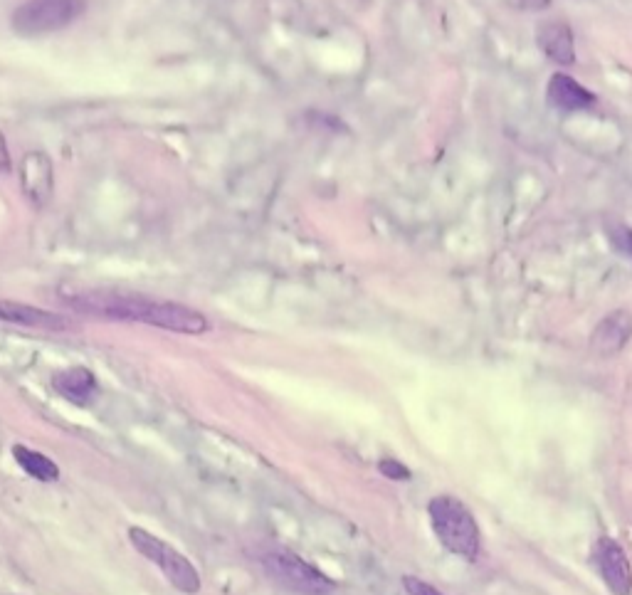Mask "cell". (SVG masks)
<instances>
[{"mask_svg": "<svg viewBox=\"0 0 632 595\" xmlns=\"http://www.w3.org/2000/svg\"><path fill=\"white\" fill-rule=\"evenodd\" d=\"M70 309L89 317L112 321H139V324L156 326V329L178 331V334H205L208 319L191 307L161 299L141 297V294L124 292H84L65 299Z\"/></svg>", "mask_w": 632, "mask_h": 595, "instance_id": "1", "label": "cell"}, {"mask_svg": "<svg viewBox=\"0 0 632 595\" xmlns=\"http://www.w3.org/2000/svg\"><path fill=\"white\" fill-rule=\"evenodd\" d=\"M430 521H433V531L442 546L450 554L474 561L482 549V536H479V526L474 521V514L467 509L462 499L452 497V494H440L430 502L428 507Z\"/></svg>", "mask_w": 632, "mask_h": 595, "instance_id": "2", "label": "cell"}, {"mask_svg": "<svg viewBox=\"0 0 632 595\" xmlns=\"http://www.w3.org/2000/svg\"><path fill=\"white\" fill-rule=\"evenodd\" d=\"M260 558L267 576L279 583L284 591L297 595H331L336 591V583L329 576H324L319 568L292 551L267 549Z\"/></svg>", "mask_w": 632, "mask_h": 595, "instance_id": "3", "label": "cell"}, {"mask_svg": "<svg viewBox=\"0 0 632 595\" xmlns=\"http://www.w3.org/2000/svg\"><path fill=\"white\" fill-rule=\"evenodd\" d=\"M129 541L146 561L156 563V566L161 568V573L171 581V586L176 588V591L186 595H196L200 591L198 568L193 566L181 551L173 549L171 544L161 541L158 536L151 534V531L139 529V526H131Z\"/></svg>", "mask_w": 632, "mask_h": 595, "instance_id": "4", "label": "cell"}, {"mask_svg": "<svg viewBox=\"0 0 632 595\" xmlns=\"http://www.w3.org/2000/svg\"><path fill=\"white\" fill-rule=\"evenodd\" d=\"M87 10V0H25L15 8L10 25L18 35L38 38L57 33L79 20Z\"/></svg>", "mask_w": 632, "mask_h": 595, "instance_id": "5", "label": "cell"}, {"mask_svg": "<svg viewBox=\"0 0 632 595\" xmlns=\"http://www.w3.org/2000/svg\"><path fill=\"white\" fill-rule=\"evenodd\" d=\"M593 563L598 573L603 576L605 586L615 595H630L632 593V568L628 561V554L618 541L600 536L593 546Z\"/></svg>", "mask_w": 632, "mask_h": 595, "instance_id": "6", "label": "cell"}, {"mask_svg": "<svg viewBox=\"0 0 632 595\" xmlns=\"http://www.w3.org/2000/svg\"><path fill=\"white\" fill-rule=\"evenodd\" d=\"M632 339V314L628 309L608 314L600 319L591 336V351L598 358L618 356Z\"/></svg>", "mask_w": 632, "mask_h": 595, "instance_id": "7", "label": "cell"}, {"mask_svg": "<svg viewBox=\"0 0 632 595\" xmlns=\"http://www.w3.org/2000/svg\"><path fill=\"white\" fill-rule=\"evenodd\" d=\"M20 188L35 205H45L52 198V161L42 151H30L20 161Z\"/></svg>", "mask_w": 632, "mask_h": 595, "instance_id": "8", "label": "cell"}, {"mask_svg": "<svg viewBox=\"0 0 632 595\" xmlns=\"http://www.w3.org/2000/svg\"><path fill=\"white\" fill-rule=\"evenodd\" d=\"M0 321H5V324L28 326V329H42V331L72 329L70 319L60 317V314L45 312V309L30 307V304L13 302V299H0Z\"/></svg>", "mask_w": 632, "mask_h": 595, "instance_id": "9", "label": "cell"}, {"mask_svg": "<svg viewBox=\"0 0 632 595\" xmlns=\"http://www.w3.org/2000/svg\"><path fill=\"white\" fill-rule=\"evenodd\" d=\"M546 97H549L551 107L561 109V112H583V109H591L595 104V94L588 92L571 75H563V72L551 75L549 87H546Z\"/></svg>", "mask_w": 632, "mask_h": 595, "instance_id": "10", "label": "cell"}, {"mask_svg": "<svg viewBox=\"0 0 632 595\" xmlns=\"http://www.w3.org/2000/svg\"><path fill=\"white\" fill-rule=\"evenodd\" d=\"M52 388L60 393L62 398L70 400V403L79 405V408H87L94 398H97V378L89 368H67V371L55 373L52 378Z\"/></svg>", "mask_w": 632, "mask_h": 595, "instance_id": "11", "label": "cell"}, {"mask_svg": "<svg viewBox=\"0 0 632 595\" xmlns=\"http://www.w3.org/2000/svg\"><path fill=\"white\" fill-rule=\"evenodd\" d=\"M536 40H539L541 52L556 65H573L576 62V40H573V30L566 23H558V20L544 23L536 33Z\"/></svg>", "mask_w": 632, "mask_h": 595, "instance_id": "12", "label": "cell"}, {"mask_svg": "<svg viewBox=\"0 0 632 595\" xmlns=\"http://www.w3.org/2000/svg\"><path fill=\"white\" fill-rule=\"evenodd\" d=\"M13 457L20 467H23L25 475H30L38 482H57L60 479V467L55 465V460H50L47 455H42L38 450H30L25 445L13 447Z\"/></svg>", "mask_w": 632, "mask_h": 595, "instance_id": "13", "label": "cell"}, {"mask_svg": "<svg viewBox=\"0 0 632 595\" xmlns=\"http://www.w3.org/2000/svg\"><path fill=\"white\" fill-rule=\"evenodd\" d=\"M605 233H608L610 245L632 262V228L623 223H608L605 225Z\"/></svg>", "mask_w": 632, "mask_h": 595, "instance_id": "14", "label": "cell"}, {"mask_svg": "<svg viewBox=\"0 0 632 595\" xmlns=\"http://www.w3.org/2000/svg\"><path fill=\"white\" fill-rule=\"evenodd\" d=\"M378 470H381V475H386L388 479H398V482H408L410 479L408 467L395 460V457H386V460L378 462Z\"/></svg>", "mask_w": 632, "mask_h": 595, "instance_id": "15", "label": "cell"}, {"mask_svg": "<svg viewBox=\"0 0 632 595\" xmlns=\"http://www.w3.org/2000/svg\"><path fill=\"white\" fill-rule=\"evenodd\" d=\"M403 586L410 595H442L435 586H430V583L420 581V578H415V576H405Z\"/></svg>", "mask_w": 632, "mask_h": 595, "instance_id": "16", "label": "cell"}, {"mask_svg": "<svg viewBox=\"0 0 632 595\" xmlns=\"http://www.w3.org/2000/svg\"><path fill=\"white\" fill-rule=\"evenodd\" d=\"M10 171V151H8V141L0 134V173Z\"/></svg>", "mask_w": 632, "mask_h": 595, "instance_id": "17", "label": "cell"}]
</instances>
